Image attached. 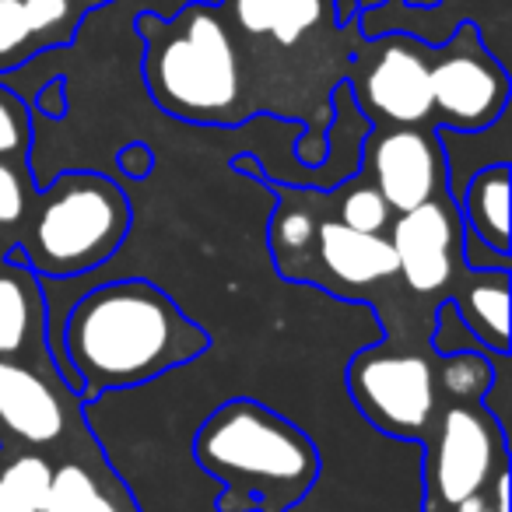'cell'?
Instances as JSON below:
<instances>
[{"label": "cell", "instance_id": "cell-2", "mask_svg": "<svg viewBox=\"0 0 512 512\" xmlns=\"http://www.w3.org/2000/svg\"><path fill=\"white\" fill-rule=\"evenodd\" d=\"M193 460L218 477V512H292L320 477V449L260 400H228L197 428Z\"/></svg>", "mask_w": 512, "mask_h": 512}, {"label": "cell", "instance_id": "cell-1", "mask_svg": "<svg viewBox=\"0 0 512 512\" xmlns=\"http://www.w3.org/2000/svg\"><path fill=\"white\" fill-rule=\"evenodd\" d=\"M60 344L78 376V397L95 400L109 390L155 383L204 355L211 337L158 285L130 278L106 281L74 302Z\"/></svg>", "mask_w": 512, "mask_h": 512}, {"label": "cell", "instance_id": "cell-11", "mask_svg": "<svg viewBox=\"0 0 512 512\" xmlns=\"http://www.w3.org/2000/svg\"><path fill=\"white\" fill-rule=\"evenodd\" d=\"M386 232L397 253V274L411 292L432 295L453 281L463 235L453 197H435L411 211H400Z\"/></svg>", "mask_w": 512, "mask_h": 512}, {"label": "cell", "instance_id": "cell-29", "mask_svg": "<svg viewBox=\"0 0 512 512\" xmlns=\"http://www.w3.org/2000/svg\"><path fill=\"white\" fill-rule=\"evenodd\" d=\"M151 162H155V158H151V151L144 148V144H130V148L120 155V165L127 176H148Z\"/></svg>", "mask_w": 512, "mask_h": 512}, {"label": "cell", "instance_id": "cell-14", "mask_svg": "<svg viewBox=\"0 0 512 512\" xmlns=\"http://www.w3.org/2000/svg\"><path fill=\"white\" fill-rule=\"evenodd\" d=\"M43 278L11 242L0 256V358H50Z\"/></svg>", "mask_w": 512, "mask_h": 512}, {"label": "cell", "instance_id": "cell-7", "mask_svg": "<svg viewBox=\"0 0 512 512\" xmlns=\"http://www.w3.org/2000/svg\"><path fill=\"white\" fill-rule=\"evenodd\" d=\"M81 404L50 358H0V449H71L88 435Z\"/></svg>", "mask_w": 512, "mask_h": 512}, {"label": "cell", "instance_id": "cell-26", "mask_svg": "<svg viewBox=\"0 0 512 512\" xmlns=\"http://www.w3.org/2000/svg\"><path fill=\"white\" fill-rule=\"evenodd\" d=\"M432 348L435 355H453V351H484L477 344V337L467 330V323L456 313V302H442L439 313H435V334H432Z\"/></svg>", "mask_w": 512, "mask_h": 512}, {"label": "cell", "instance_id": "cell-21", "mask_svg": "<svg viewBox=\"0 0 512 512\" xmlns=\"http://www.w3.org/2000/svg\"><path fill=\"white\" fill-rule=\"evenodd\" d=\"M337 211H341V225L355 228V232H369V235H383L393 221V211L379 190L369 183V179L358 172L341 193H337Z\"/></svg>", "mask_w": 512, "mask_h": 512}, {"label": "cell", "instance_id": "cell-6", "mask_svg": "<svg viewBox=\"0 0 512 512\" xmlns=\"http://www.w3.org/2000/svg\"><path fill=\"white\" fill-rule=\"evenodd\" d=\"M348 393L362 418L393 439L421 442L442 407L435 390V365L418 351L365 348L348 365Z\"/></svg>", "mask_w": 512, "mask_h": 512}, {"label": "cell", "instance_id": "cell-22", "mask_svg": "<svg viewBox=\"0 0 512 512\" xmlns=\"http://www.w3.org/2000/svg\"><path fill=\"white\" fill-rule=\"evenodd\" d=\"M22 4L39 46L71 43L74 29L81 22V11H85L81 0H22Z\"/></svg>", "mask_w": 512, "mask_h": 512}, {"label": "cell", "instance_id": "cell-27", "mask_svg": "<svg viewBox=\"0 0 512 512\" xmlns=\"http://www.w3.org/2000/svg\"><path fill=\"white\" fill-rule=\"evenodd\" d=\"M460 264L467 271H509L512 253L509 249H495L488 242H481L477 235L463 232L460 235Z\"/></svg>", "mask_w": 512, "mask_h": 512}, {"label": "cell", "instance_id": "cell-31", "mask_svg": "<svg viewBox=\"0 0 512 512\" xmlns=\"http://www.w3.org/2000/svg\"><path fill=\"white\" fill-rule=\"evenodd\" d=\"M11 242H8V232H4V228H0V256H4V249H8Z\"/></svg>", "mask_w": 512, "mask_h": 512}, {"label": "cell", "instance_id": "cell-19", "mask_svg": "<svg viewBox=\"0 0 512 512\" xmlns=\"http://www.w3.org/2000/svg\"><path fill=\"white\" fill-rule=\"evenodd\" d=\"M498 365L488 358V351H453L442 355L435 369V390L442 404H484L495 390Z\"/></svg>", "mask_w": 512, "mask_h": 512}, {"label": "cell", "instance_id": "cell-10", "mask_svg": "<svg viewBox=\"0 0 512 512\" xmlns=\"http://www.w3.org/2000/svg\"><path fill=\"white\" fill-rule=\"evenodd\" d=\"M446 151L435 127H376L362 141V176L393 214L446 193Z\"/></svg>", "mask_w": 512, "mask_h": 512}, {"label": "cell", "instance_id": "cell-5", "mask_svg": "<svg viewBox=\"0 0 512 512\" xmlns=\"http://www.w3.org/2000/svg\"><path fill=\"white\" fill-rule=\"evenodd\" d=\"M421 446V512L453 509L509 470L505 421L488 404H442Z\"/></svg>", "mask_w": 512, "mask_h": 512}, {"label": "cell", "instance_id": "cell-4", "mask_svg": "<svg viewBox=\"0 0 512 512\" xmlns=\"http://www.w3.org/2000/svg\"><path fill=\"white\" fill-rule=\"evenodd\" d=\"M130 232V200L102 172H67L32 197L25 232L15 239L43 281L99 271Z\"/></svg>", "mask_w": 512, "mask_h": 512}, {"label": "cell", "instance_id": "cell-13", "mask_svg": "<svg viewBox=\"0 0 512 512\" xmlns=\"http://www.w3.org/2000/svg\"><path fill=\"white\" fill-rule=\"evenodd\" d=\"M313 260L330 274L341 292L337 295H362L365 288H376L397 274V253L390 246V235H369L341 225V221H320L309 242Z\"/></svg>", "mask_w": 512, "mask_h": 512}, {"label": "cell", "instance_id": "cell-17", "mask_svg": "<svg viewBox=\"0 0 512 512\" xmlns=\"http://www.w3.org/2000/svg\"><path fill=\"white\" fill-rule=\"evenodd\" d=\"M456 295V313L484 351L509 355V271H470Z\"/></svg>", "mask_w": 512, "mask_h": 512}, {"label": "cell", "instance_id": "cell-28", "mask_svg": "<svg viewBox=\"0 0 512 512\" xmlns=\"http://www.w3.org/2000/svg\"><path fill=\"white\" fill-rule=\"evenodd\" d=\"M446 512H509V470H502L488 488L463 498L460 505H453Z\"/></svg>", "mask_w": 512, "mask_h": 512}, {"label": "cell", "instance_id": "cell-8", "mask_svg": "<svg viewBox=\"0 0 512 512\" xmlns=\"http://www.w3.org/2000/svg\"><path fill=\"white\" fill-rule=\"evenodd\" d=\"M355 106L376 127H435L432 46L386 32L355 57L348 81Z\"/></svg>", "mask_w": 512, "mask_h": 512}, {"label": "cell", "instance_id": "cell-15", "mask_svg": "<svg viewBox=\"0 0 512 512\" xmlns=\"http://www.w3.org/2000/svg\"><path fill=\"white\" fill-rule=\"evenodd\" d=\"M509 162L481 165L456 197L463 232L495 249H509Z\"/></svg>", "mask_w": 512, "mask_h": 512}, {"label": "cell", "instance_id": "cell-16", "mask_svg": "<svg viewBox=\"0 0 512 512\" xmlns=\"http://www.w3.org/2000/svg\"><path fill=\"white\" fill-rule=\"evenodd\" d=\"M330 0H225L235 29L253 39L295 46L327 18Z\"/></svg>", "mask_w": 512, "mask_h": 512}, {"label": "cell", "instance_id": "cell-3", "mask_svg": "<svg viewBox=\"0 0 512 512\" xmlns=\"http://www.w3.org/2000/svg\"><path fill=\"white\" fill-rule=\"evenodd\" d=\"M144 85L158 109L186 123L221 127L242 116V64L232 25L211 4H186L176 18H137Z\"/></svg>", "mask_w": 512, "mask_h": 512}, {"label": "cell", "instance_id": "cell-9", "mask_svg": "<svg viewBox=\"0 0 512 512\" xmlns=\"http://www.w3.org/2000/svg\"><path fill=\"white\" fill-rule=\"evenodd\" d=\"M509 113V71L488 50L477 25L463 22L432 46V123L449 130H488Z\"/></svg>", "mask_w": 512, "mask_h": 512}, {"label": "cell", "instance_id": "cell-30", "mask_svg": "<svg viewBox=\"0 0 512 512\" xmlns=\"http://www.w3.org/2000/svg\"><path fill=\"white\" fill-rule=\"evenodd\" d=\"M39 109H43L46 116H53V120H60V116L67 113L64 81H50V85L43 88V95H39Z\"/></svg>", "mask_w": 512, "mask_h": 512}, {"label": "cell", "instance_id": "cell-25", "mask_svg": "<svg viewBox=\"0 0 512 512\" xmlns=\"http://www.w3.org/2000/svg\"><path fill=\"white\" fill-rule=\"evenodd\" d=\"M29 141H32V127L22 99L0 88V158H22L25 162Z\"/></svg>", "mask_w": 512, "mask_h": 512}, {"label": "cell", "instance_id": "cell-23", "mask_svg": "<svg viewBox=\"0 0 512 512\" xmlns=\"http://www.w3.org/2000/svg\"><path fill=\"white\" fill-rule=\"evenodd\" d=\"M32 197H36V186H32L22 158H0V228L4 232L25 225Z\"/></svg>", "mask_w": 512, "mask_h": 512}, {"label": "cell", "instance_id": "cell-24", "mask_svg": "<svg viewBox=\"0 0 512 512\" xmlns=\"http://www.w3.org/2000/svg\"><path fill=\"white\" fill-rule=\"evenodd\" d=\"M32 46L39 50L29 18H25V4L22 0H0V64H18L29 57Z\"/></svg>", "mask_w": 512, "mask_h": 512}, {"label": "cell", "instance_id": "cell-18", "mask_svg": "<svg viewBox=\"0 0 512 512\" xmlns=\"http://www.w3.org/2000/svg\"><path fill=\"white\" fill-rule=\"evenodd\" d=\"M53 460L36 449H0V512H43Z\"/></svg>", "mask_w": 512, "mask_h": 512}, {"label": "cell", "instance_id": "cell-33", "mask_svg": "<svg viewBox=\"0 0 512 512\" xmlns=\"http://www.w3.org/2000/svg\"><path fill=\"white\" fill-rule=\"evenodd\" d=\"M81 4H85V8L92 4V8H95V4H106V0H81Z\"/></svg>", "mask_w": 512, "mask_h": 512}, {"label": "cell", "instance_id": "cell-20", "mask_svg": "<svg viewBox=\"0 0 512 512\" xmlns=\"http://www.w3.org/2000/svg\"><path fill=\"white\" fill-rule=\"evenodd\" d=\"M316 235V214L306 200L299 197H288V204L278 207L274 214V225H271V249H274V260H278V271L285 274L288 264H292L295 256H306L309 253V242Z\"/></svg>", "mask_w": 512, "mask_h": 512}, {"label": "cell", "instance_id": "cell-12", "mask_svg": "<svg viewBox=\"0 0 512 512\" xmlns=\"http://www.w3.org/2000/svg\"><path fill=\"white\" fill-rule=\"evenodd\" d=\"M43 512H141V505L95 449L92 435H85L67 449V456L53 460L50 498Z\"/></svg>", "mask_w": 512, "mask_h": 512}, {"label": "cell", "instance_id": "cell-32", "mask_svg": "<svg viewBox=\"0 0 512 512\" xmlns=\"http://www.w3.org/2000/svg\"><path fill=\"white\" fill-rule=\"evenodd\" d=\"M358 4H362V8H365V11H369V8H372V4H383V0H358Z\"/></svg>", "mask_w": 512, "mask_h": 512}]
</instances>
